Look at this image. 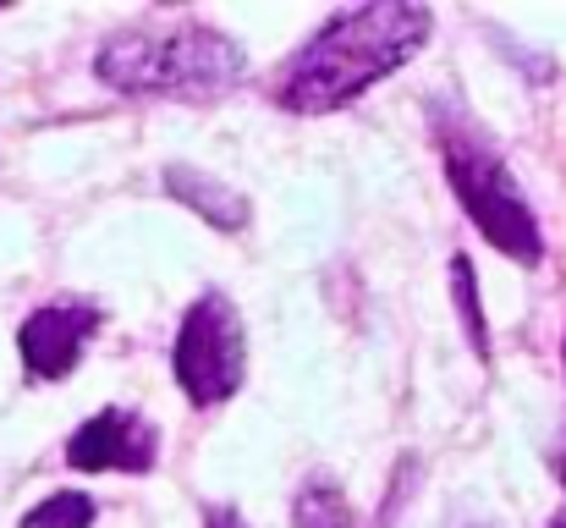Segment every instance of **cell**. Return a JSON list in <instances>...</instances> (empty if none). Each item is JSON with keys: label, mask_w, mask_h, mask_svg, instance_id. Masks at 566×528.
Returning a JSON list of instances; mask_svg holds the SVG:
<instances>
[{"label": "cell", "mask_w": 566, "mask_h": 528, "mask_svg": "<svg viewBox=\"0 0 566 528\" xmlns=\"http://www.w3.org/2000/svg\"><path fill=\"white\" fill-rule=\"evenodd\" d=\"M429 138L440 149L446 182H451L457 204L468 209L473 231L512 265H539L545 259L539 215L523 198L517 176L506 166V155L495 149V138L484 133V122L462 100H429Z\"/></svg>", "instance_id": "cell-3"}, {"label": "cell", "mask_w": 566, "mask_h": 528, "mask_svg": "<svg viewBox=\"0 0 566 528\" xmlns=\"http://www.w3.org/2000/svg\"><path fill=\"white\" fill-rule=\"evenodd\" d=\"M451 528H501V524H490V518H457Z\"/></svg>", "instance_id": "cell-12"}, {"label": "cell", "mask_w": 566, "mask_h": 528, "mask_svg": "<svg viewBox=\"0 0 566 528\" xmlns=\"http://www.w3.org/2000/svg\"><path fill=\"white\" fill-rule=\"evenodd\" d=\"M171 374L192 407H220L242 391L248 337H242V314L226 292H203L182 314L177 342H171Z\"/></svg>", "instance_id": "cell-4"}, {"label": "cell", "mask_w": 566, "mask_h": 528, "mask_svg": "<svg viewBox=\"0 0 566 528\" xmlns=\"http://www.w3.org/2000/svg\"><path fill=\"white\" fill-rule=\"evenodd\" d=\"M429 6L418 0H369L325 17V28L297 44L270 77V100L292 116H331L364 100L379 77L401 72L429 44Z\"/></svg>", "instance_id": "cell-1"}, {"label": "cell", "mask_w": 566, "mask_h": 528, "mask_svg": "<svg viewBox=\"0 0 566 528\" xmlns=\"http://www.w3.org/2000/svg\"><path fill=\"white\" fill-rule=\"evenodd\" d=\"M155 463H160V429L116 402L83 418L66 441L72 474H155Z\"/></svg>", "instance_id": "cell-6"}, {"label": "cell", "mask_w": 566, "mask_h": 528, "mask_svg": "<svg viewBox=\"0 0 566 528\" xmlns=\"http://www.w3.org/2000/svg\"><path fill=\"white\" fill-rule=\"evenodd\" d=\"M292 528H358V513L331 479H308L292 501Z\"/></svg>", "instance_id": "cell-8"}, {"label": "cell", "mask_w": 566, "mask_h": 528, "mask_svg": "<svg viewBox=\"0 0 566 528\" xmlns=\"http://www.w3.org/2000/svg\"><path fill=\"white\" fill-rule=\"evenodd\" d=\"M105 325V309L83 292H61L50 303H39L22 325H17V358H22V374L33 385H50V380H66L77 363H83V348L99 337Z\"/></svg>", "instance_id": "cell-5"}, {"label": "cell", "mask_w": 566, "mask_h": 528, "mask_svg": "<svg viewBox=\"0 0 566 528\" xmlns=\"http://www.w3.org/2000/svg\"><path fill=\"white\" fill-rule=\"evenodd\" d=\"M551 528H566V513H556V518H551Z\"/></svg>", "instance_id": "cell-13"}, {"label": "cell", "mask_w": 566, "mask_h": 528, "mask_svg": "<svg viewBox=\"0 0 566 528\" xmlns=\"http://www.w3.org/2000/svg\"><path fill=\"white\" fill-rule=\"evenodd\" d=\"M451 292H457V320L468 331V348H473L479 363H490V325H484V309H479V276H473L468 253L451 259Z\"/></svg>", "instance_id": "cell-9"}, {"label": "cell", "mask_w": 566, "mask_h": 528, "mask_svg": "<svg viewBox=\"0 0 566 528\" xmlns=\"http://www.w3.org/2000/svg\"><path fill=\"white\" fill-rule=\"evenodd\" d=\"M203 528H248V524H242L237 507H220V501H214V507H203Z\"/></svg>", "instance_id": "cell-11"}, {"label": "cell", "mask_w": 566, "mask_h": 528, "mask_svg": "<svg viewBox=\"0 0 566 528\" xmlns=\"http://www.w3.org/2000/svg\"><path fill=\"white\" fill-rule=\"evenodd\" d=\"M248 72V55L231 33L198 22V17H160V22H138L116 39H105V50L94 55V77L111 83L116 94H138V100H220L226 89H237Z\"/></svg>", "instance_id": "cell-2"}, {"label": "cell", "mask_w": 566, "mask_h": 528, "mask_svg": "<svg viewBox=\"0 0 566 528\" xmlns=\"http://www.w3.org/2000/svg\"><path fill=\"white\" fill-rule=\"evenodd\" d=\"M99 507L88 490H55L50 501H39L17 528H94Z\"/></svg>", "instance_id": "cell-10"}, {"label": "cell", "mask_w": 566, "mask_h": 528, "mask_svg": "<svg viewBox=\"0 0 566 528\" xmlns=\"http://www.w3.org/2000/svg\"><path fill=\"white\" fill-rule=\"evenodd\" d=\"M562 358H566V342H562ZM562 485H566V457H562Z\"/></svg>", "instance_id": "cell-14"}, {"label": "cell", "mask_w": 566, "mask_h": 528, "mask_svg": "<svg viewBox=\"0 0 566 528\" xmlns=\"http://www.w3.org/2000/svg\"><path fill=\"white\" fill-rule=\"evenodd\" d=\"M166 193L192 209L203 226H214V231H248V198L226 182V176H209L198 172V166H166Z\"/></svg>", "instance_id": "cell-7"}]
</instances>
